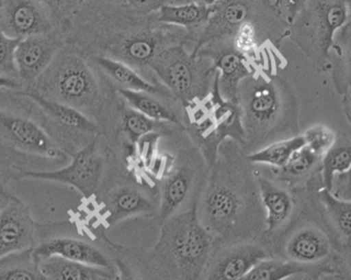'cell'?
<instances>
[{
  "instance_id": "1",
  "label": "cell",
  "mask_w": 351,
  "mask_h": 280,
  "mask_svg": "<svg viewBox=\"0 0 351 280\" xmlns=\"http://www.w3.org/2000/svg\"><path fill=\"white\" fill-rule=\"evenodd\" d=\"M93 5L97 8L93 21L98 31L93 33V43L101 50L97 56L122 61L138 73H147L152 60L167 47L191 43L184 29L159 23L156 13H140L119 0Z\"/></svg>"
},
{
  "instance_id": "2",
  "label": "cell",
  "mask_w": 351,
  "mask_h": 280,
  "mask_svg": "<svg viewBox=\"0 0 351 280\" xmlns=\"http://www.w3.org/2000/svg\"><path fill=\"white\" fill-rule=\"evenodd\" d=\"M237 102L241 108L244 145L252 150L250 153L299 135V102L282 77L254 71L239 86Z\"/></svg>"
},
{
  "instance_id": "3",
  "label": "cell",
  "mask_w": 351,
  "mask_h": 280,
  "mask_svg": "<svg viewBox=\"0 0 351 280\" xmlns=\"http://www.w3.org/2000/svg\"><path fill=\"white\" fill-rule=\"evenodd\" d=\"M35 84L33 90L43 97L72 106L90 118L106 104L99 77L80 51L61 49Z\"/></svg>"
},
{
  "instance_id": "4",
  "label": "cell",
  "mask_w": 351,
  "mask_h": 280,
  "mask_svg": "<svg viewBox=\"0 0 351 280\" xmlns=\"http://www.w3.org/2000/svg\"><path fill=\"white\" fill-rule=\"evenodd\" d=\"M184 108L187 130L208 165L217 163L219 147L228 138L244 145L241 108L238 102L224 100L221 95L218 72L210 94Z\"/></svg>"
},
{
  "instance_id": "5",
  "label": "cell",
  "mask_w": 351,
  "mask_h": 280,
  "mask_svg": "<svg viewBox=\"0 0 351 280\" xmlns=\"http://www.w3.org/2000/svg\"><path fill=\"white\" fill-rule=\"evenodd\" d=\"M149 71L183 108L204 100L210 94L217 74L210 59L195 56L182 43L161 51L152 60Z\"/></svg>"
},
{
  "instance_id": "6",
  "label": "cell",
  "mask_w": 351,
  "mask_h": 280,
  "mask_svg": "<svg viewBox=\"0 0 351 280\" xmlns=\"http://www.w3.org/2000/svg\"><path fill=\"white\" fill-rule=\"evenodd\" d=\"M348 21L345 0H309L289 29V38L304 53L317 72L330 70L337 31Z\"/></svg>"
},
{
  "instance_id": "7",
  "label": "cell",
  "mask_w": 351,
  "mask_h": 280,
  "mask_svg": "<svg viewBox=\"0 0 351 280\" xmlns=\"http://www.w3.org/2000/svg\"><path fill=\"white\" fill-rule=\"evenodd\" d=\"M212 237L199 218L197 207L165 224L158 248L167 253L182 280H198L210 258Z\"/></svg>"
},
{
  "instance_id": "8",
  "label": "cell",
  "mask_w": 351,
  "mask_h": 280,
  "mask_svg": "<svg viewBox=\"0 0 351 280\" xmlns=\"http://www.w3.org/2000/svg\"><path fill=\"white\" fill-rule=\"evenodd\" d=\"M282 19L270 0H218L213 13L191 50L194 55L207 43L230 40L239 27L248 21Z\"/></svg>"
},
{
  "instance_id": "9",
  "label": "cell",
  "mask_w": 351,
  "mask_h": 280,
  "mask_svg": "<svg viewBox=\"0 0 351 280\" xmlns=\"http://www.w3.org/2000/svg\"><path fill=\"white\" fill-rule=\"evenodd\" d=\"M104 159L98 150L97 139L78 150L66 167L56 171H32L21 170L11 178L54 181L76 189L84 198L97 194L104 172Z\"/></svg>"
},
{
  "instance_id": "10",
  "label": "cell",
  "mask_w": 351,
  "mask_h": 280,
  "mask_svg": "<svg viewBox=\"0 0 351 280\" xmlns=\"http://www.w3.org/2000/svg\"><path fill=\"white\" fill-rule=\"evenodd\" d=\"M194 55L212 61L218 72L221 95L226 100L237 102L239 86L256 71L250 59L237 50L230 40L207 43Z\"/></svg>"
},
{
  "instance_id": "11",
  "label": "cell",
  "mask_w": 351,
  "mask_h": 280,
  "mask_svg": "<svg viewBox=\"0 0 351 280\" xmlns=\"http://www.w3.org/2000/svg\"><path fill=\"white\" fill-rule=\"evenodd\" d=\"M38 226L21 199L8 200L0 210V258L36 248Z\"/></svg>"
},
{
  "instance_id": "12",
  "label": "cell",
  "mask_w": 351,
  "mask_h": 280,
  "mask_svg": "<svg viewBox=\"0 0 351 280\" xmlns=\"http://www.w3.org/2000/svg\"><path fill=\"white\" fill-rule=\"evenodd\" d=\"M54 31V23L38 0H0V32L23 39Z\"/></svg>"
},
{
  "instance_id": "13",
  "label": "cell",
  "mask_w": 351,
  "mask_h": 280,
  "mask_svg": "<svg viewBox=\"0 0 351 280\" xmlns=\"http://www.w3.org/2000/svg\"><path fill=\"white\" fill-rule=\"evenodd\" d=\"M63 47L56 32L32 35L21 39L15 52L19 82L33 84L43 74Z\"/></svg>"
},
{
  "instance_id": "14",
  "label": "cell",
  "mask_w": 351,
  "mask_h": 280,
  "mask_svg": "<svg viewBox=\"0 0 351 280\" xmlns=\"http://www.w3.org/2000/svg\"><path fill=\"white\" fill-rule=\"evenodd\" d=\"M328 233L315 224H305L291 233L284 244L285 259L305 266H322L337 261V248ZM331 264V262H328Z\"/></svg>"
},
{
  "instance_id": "15",
  "label": "cell",
  "mask_w": 351,
  "mask_h": 280,
  "mask_svg": "<svg viewBox=\"0 0 351 280\" xmlns=\"http://www.w3.org/2000/svg\"><path fill=\"white\" fill-rule=\"evenodd\" d=\"M0 138L15 149L49 159H59L62 152L34 121L0 111Z\"/></svg>"
},
{
  "instance_id": "16",
  "label": "cell",
  "mask_w": 351,
  "mask_h": 280,
  "mask_svg": "<svg viewBox=\"0 0 351 280\" xmlns=\"http://www.w3.org/2000/svg\"><path fill=\"white\" fill-rule=\"evenodd\" d=\"M19 95L34 102L43 113L50 118L51 121L63 132L75 135L77 138L84 137L88 143H93L100 135V129L92 118L72 106L47 100L33 89L19 92Z\"/></svg>"
},
{
  "instance_id": "17",
  "label": "cell",
  "mask_w": 351,
  "mask_h": 280,
  "mask_svg": "<svg viewBox=\"0 0 351 280\" xmlns=\"http://www.w3.org/2000/svg\"><path fill=\"white\" fill-rule=\"evenodd\" d=\"M267 257L271 255L260 244L228 246L216 256L203 280H241L254 264Z\"/></svg>"
},
{
  "instance_id": "18",
  "label": "cell",
  "mask_w": 351,
  "mask_h": 280,
  "mask_svg": "<svg viewBox=\"0 0 351 280\" xmlns=\"http://www.w3.org/2000/svg\"><path fill=\"white\" fill-rule=\"evenodd\" d=\"M241 212V200L236 191L224 183H213L203 200V226L219 233L232 230Z\"/></svg>"
},
{
  "instance_id": "19",
  "label": "cell",
  "mask_w": 351,
  "mask_h": 280,
  "mask_svg": "<svg viewBox=\"0 0 351 280\" xmlns=\"http://www.w3.org/2000/svg\"><path fill=\"white\" fill-rule=\"evenodd\" d=\"M35 260L49 256H59L71 261L94 267L113 269L108 256L86 240L73 237H54L39 242L33 250Z\"/></svg>"
},
{
  "instance_id": "20",
  "label": "cell",
  "mask_w": 351,
  "mask_h": 280,
  "mask_svg": "<svg viewBox=\"0 0 351 280\" xmlns=\"http://www.w3.org/2000/svg\"><path fill=\"white\" fill-rule=\"evenodd\" d=\"M118 94L128 106L147 117L159 122H169L183 127L178 110L171 102H178L169 91L161 93L137 92V91L117 89Z\"/></svg>"
},
{
  "instance_id": "21",
  "label": "cell",
  "mask_w": 351,
  "mask_h": 280,
  "mask_svg": "<svg viewBox=\"0 0 351 280\" xmlns=\"http://www.w3.org/2000/svg\"><path fill=\"white\" fill-rule=\"evenodd\" d=\"M260 199L265 210L266 231L277 232L291 220L295 211L293 195L274 180L259 176L257 178Z\"/></svg>"
},
{
  "instance_id": "22",
  "label": "cell",
  "mask_w": 351,
  "mask_h": 280,
  "mask_svg": "<svg viewBox=\"0 0 351 280\" xmlns=\"http://www.w3.org/2000/svg\"><path fill=\"white\" fill-rule=\"evenodd\" d=\"M196 171L189 165H183L167 174L161 188L160 202L158 216L162 224L180 210L187 197L191 194Z\"/></svg>"
},
{
  "instance_id": "23",
  "label": "cell",
  "mask_w": 351,
  "mask_h": 280,
  "mask_svg": "<svg viewBox=\"0 0 351 280\" xmlns=\"http://www.w3.org/2000/svg\"><path fill=\"white\" fill-rule=\"evenodd\" d=\"M155 205L139 189L122 185L108 195L104 212L108 226H114L128 217L153 214Z\"/></svg>"
},
{
  "instance_id": "24",
  "label": "cell",
  "mask_w": 351,
  "mask_h": 280,
  "mask_svg": "<svg viewBox=\"0 0 351 280\" xmlns=\"http://www.w3.org/2000/svg\"><path fill=\"white\" fill-rule=\"evenodd\" d=\"M36 261L47 280H115L117 276L114 269L79 264L59 256H49Z\"/></svg>"
},
{
  "instance_id": "25",
  "label": "cell",
  "mask_w": 351,
  "mask_h": 280,
  "mask_svg": "<svg viewBox=\"0 0 351 280\" xmlns=\"http://www.w3.org/2000/svg\"><path fill=\"white\" fill-rule=\"evenodd\" d=\"M213 7L196 3L184 5H163L156 12V19L165 25L182 27L189 33L191 43H196L202 30L212 16Z\"/></svg>"
},
{
  "instance_id": "26",
  "label": "cell",
  "mask_w": 351,
  "mask_h": 280,
  "mask_svg": "<svg viewBox=\"0 0 351 280\" xmlns=\"http://www.w3.org/2000/svg\"><path fill=\"white\" fill-rule=\"evenodd\" d=\"M330 57L331 82L343 97L351 93V19L337 31Z\"/></svg>"
},
{
  "instance_id": "27",
  "label": "cell",
  "mask_w": 351,
  "mask_h": 280,
  "mask_svg": "<svg viewBox=\"0 0 351 280\" xmlns=\"http://www.w3.org/2000/svg\"><path fill=\"white\" fill-rule=\"evenodd\" d=\"M88 61L94 65L98 70L110 78L114 84H117V89L137 91V92L161 93L167 92V88L162 84H154L145 77L140 76L137 71L128 66L122 61L108 57L90 55Z\"/></svg>"
},
{
  "instance_id": "28",
  "label": "cell",
  "mask_w": 351,
  "mask_h": 280,
  "mask_svg": "<svg viewBox=\"0 0 351 280\" xmlns=\"http://www.w3.org/2000/svg\"><path fill=\"white\" fill-rule=\"evenodd\" d=\"M317 198L326 215L329 226L338 237L337 246L351 242V201L337 198L323 187L317 189Z\"/></svg>"
},
{
  "instance_id": "29",
  "label": "cell",
  "mask_w": 351,
  "mask_h": 280,
  "mask_svg": "<svg viewBox=\"0 0 351 280\" xmlns=\"http://www.w3.org/2000/svg\"><path fill=\"white\" fill-rule=\"evenodd\" d=\"M332 264V262H331ZM322 266H305L287 259L271 257L259 260L241 280H287L301 274L321 269Z\"/></svg>"
},
{
  "instance_id": "30",
  "label": "cell",
  "mask_w": 351,
  "mask_h": 280,
  "mask_svg": "<svg viewBox=\"0 0 351 280\" xmlns=\"http://www.w3.org/2000/svg\"><path fill=\"white\" fill-rule=\"evenodd\" d=\"M304 145V138L299 134L287 139L278 140L258 151L252 152L248 154L247 159L252 163L268 165L271 169H280L289 163L295 151Z\"/></svg>"
},
{
  "instance_id": "31",
  "label": "cell",
  "mask_w": 351,
  "mask_h": 280,
  "mask_svg": "<svg viewBox=\"0 0 351 280\" xmlns=\"http://www.w3.org/2000/svg\"><path fill=\"white\" fill-rule=\"evenodd\" d=\"M322 159L313 154L306 145L295 151L289 163L284 167L275 170L276 176L282 183L297 185L313 176V173L321 169Z\"/></svg>"
},
{
  "instance_id": "32",
  "label": "cell",
  "mask_w": 351,
  "mask_h": 280,
  "mask_svg": "<svg viewBox=\"0 0 351 280\" xmlns=\"http://www.w3.org/2000/svg\"><path fill=\"white\" fill-rule=\"evenodd\" d=\"M33 250L0 258V280H47L39 270Z\"/></svg>"
},
{
  "instance_id": "33",
  "label": "cell",
  "mask_w": 351,
  "mask_h": 280,
  "mask_svg": "<svg viewBox=\"0 0 351 280\" xmlns=\"http://www.w3.org/2000/svg\"><path fill=\"white\" fill-rule=\"evenodd\" d=\"M351 165V138L340 136L336 143L325 154L321 165L323 188L330 190L333 177L345 172Z\"/></svg>"
},
{
  "instance_id": "34",
  "label": "cell",
  "mask_w": 351,
  "mask_h": 280,
  "mask_svg": "<svg viewBox=\"0 0 351 280\" xmlns=\"http://www.w3.org/2000/svg\"><path fill=\"white\" fill-rule=\"evenodd\" d=\"M121 128L132 145H135L142 136L159 132L162 122L155 121L125 104L121 108Z\"/></svg>"
},
{
  "instance_id": "35",
  "label": "cell",
  "mask_w": 351,
  "mask_h": 280,
  "mask_svg": "<svg viewBox=\"0 0 351 280\" xmlns=\"http://www.w3.org/2000/svg\"><path fill=\"white\" fill-rule=\"evenodd\" d=\"M304 138L305 145L315 154L317 156L323 159L325 154L332 148L338 139V135L326 124H315L307 129L304 134H302Z\"/></svg>"
},
{
  "instance_id": "36",
  "label": "cell",
  "mask_w": 351,
  "mask_h": 280,
  "mask_svg": "<svg viewBox=\"0 0 351 280\" xmlns=\"http://www.w3.org/2000/svg\"><path fill=\"white\" fill-rule=\"evenodd\" d=\"M45 8L49 16L56 25H70L74 16L78 13L80 0H38Z\"/></svg>"
},
{
  "instance_id": "37",
  "label": "cell",
  "mask_w": 351,
  "mask_h": 280,
  "mask_svg": "<svg viewBox=\"0 0 351 280\" xmlns=\"http://www.w3.org/2000/svg\"><path fill=\"white\" fill-rule=\"evenodd\" d=\"M21 39L12 38L0 32V78L19 80L15 52Z\"/></svg>"
},
{
  "instance_id": "38",
  "label": "cell",
  "mask_w": 351,
  "mask_h": 280,
  "mask_svg": "<svg viewBox=\"0 0 351 280\" xmlns=\"http://www.w3.org/2000/svg\"><path fill=\"white\" fill-rule=\"evenodd\" d=\"M308 3L309 0H275L273 3L282 19L291 25Z\"/></svg>"
},
{
  "instance_id": "39",
  "label": "cell",
  "mask_w": 351,
  "mask_h": 280,
  "mask_svg": "<svg viewBox=\"0 0 351 280\" xmlns=\"http://www.w3.org/2000/svg\"><path fill=\"white\" fill-rule=\"evenodd\" d=\"M328 191L337 198L351 201V165L345 172L333 177Z\"/></svg>"
},
{
  "instance_id": "40",
  "label": "cell",
  "mask_w": 351,
  "mask_h": 280,
  "mask_svg": "<svg viewBox=\"0 0 351 280\" xmlns=\"http://www.w3.org/2000/svg\"><path fill=\"white\" fill-rule=\"evenodd\" d=\"M134 10L143 14L156 13L165 3L163 0H126Z\"/></svg>"
},
{
  "instance_id": "41",
  "label": "cell",
  "mask_w": 351,
  "mask_h": 280,
  "mask_svg": "<svg viewBox=\"0 0 351 280\" xmlns=\"http://www.w3.org/2000/svg\"><path fill=\"white\" fill-rule=\"evenodd\" d=\"M337 253L341 270L351 278V242L338 244Z\"/></svg>"
},
{
  "instance_id": "42",
  "label": "cell",
  "mask_w": 351,
  "mask_h": 280,
  "mask_svg": "<svg viewBox=\"0 0 351 280\" xmlns=\"http://www.w3.org/2000/svg\"><path fill=\"white\" fill-rule=\"evenodd\" d=\"M338 264H327L325 267L321 268V269L315 270V271L309 272V273L301 274V275L295 276V277L289 278L287 280H319L320 279V275L325 271H330V270L339 269Z\"/></svg>"
},
{
  "instance_id": "43",
  "label": "cell",
  "mask_w": 351,
  "mask_h": 280,
  "mask_svg": "<svg viewBox=\"0 0 351 280\" xmlns=\"http://www.w3.org/2000/svg\"><path fill=\"white\" fill-rule=\"evenodd\" d=\"M116 267L119 271V275L116 276L115 280H138L132 272L131 268L122 260L118 259L116 261Z\"/></svg>"
},
{
  "instance_id": "44",
  "label": "cell",
  "mask_w": 351,
  "mask_h": 280,
  "mask_svg": "<svg viewBox=\"0 0 351 280\" xmlns=\"http://www.w3.org/2000/svg\"><path fill=\"white\" fill-rule=\"evenodd\" d=\"M319 280H351V278L339 268V269L323 272Z\"/></svg>"
},
{
  "instance_id": "45",
  "label": "cell",
  "mask_w": 351,
  "mask_h": 280,
  "mask_svg": "<svg viewBox=\"0 0 351 280\" xmlns=\"http://www.w3.org/2000/svg\"><path fill=\"white\" fill-rule=\"evenodd\" d=\"M11 89V90H21V82L19 80L11 78H0V89Z\"/></svg>"
},
{
  "instance_id": "46",
  "label": "cell",
  "mask_w": 351,
  "mask_h": 280,
  "mask_svg": "<svg viewBox=\"0 0 351 280\" xmlns=\"http://www.w3.org/2000/svg\"><path fill=\"white\" fill-rule=\"evenodd\" d=\"M343 112H344L345 117L347 121L351 126V93L347 95L343 96L342 100Z\"/></svg>"
},
{
  "instance_id": "47",
  "label": "cell",
  "mask_w": 351,
  "mask_h": 280,
  "mask_svg": "<svg viewBox=\"0 0 351 280\" xmlns=\"http://www.w3.org/2000/svg\"><path fill=\"white\" fill-rule=\"evenodd\" d=\"M0 198L7 199V200L17 198V197L14 196V195L10 192L9 189H8L7 183H5V179L1 176H0Z\"/></svg>"
},
{
  "instance_id": "48",
  "label": "cell",
  "mask_w": 351,
  "mask_h": 280,
  "mask_svg": "<svg viewBox=\"0 0 351 280\" xmlns=\"http://www.w3.org/2000/svg\"><path fill=\"white\" fill-rule=\"evenodd\" d=\"M193 3H198V5H205V7H213L218 3V0H193Z\"/></svg>"
},
{
  "instance_id": "49",
  "label": "cell",
  "mask_w": 351,
  "mask_h": 280,
  "mask_svg": "<svg viewBox=\"0 0 351 280\" xmlns=\"http://www.w3.org/2000/svg\"><path fill=\"white\" fill-rule=\"evenodd\" d=\"M165 5H184V3H193V0H163Z\"/></svg>"
},
{
  "instance_id": "50",
  "label": "cell",
  "mask_w": 351,
  "mask_h": 280,
  "mask_svg": "<svg viewBox=\"0 0 351 280\" xmlns=\"http://www.w3.org/2000/svg\"><path fill=\"white\" fill-rule=\"evenodd\" d=\"M347 5V11H348V19H351V0H345Z\"/></svg>"
},
{
  "instance_id": "51",
  "label": "cell",
  "mask_w": 351,
  "mask_h": 280,
  "mask_svg": "<svg viewBox=\"0 0 351 280\" xmlns=\"http://www.w3.org/2000/svg\"><path fill=\"white\" fill-rule=\"evenodd\" d=\"M7 199L0 198V210L3 209V207L5 206V202H7Z\"/></svg>"
},
{
  "instance_id": "52",
  "label": "cell",
  "mask_w": 351,
  "mask_h": 280,
  "mask_svg": "<svg viewBox=\"0 0 351 280\" xmlns=\"http://www.w3.org/2000/svg\"><path fill=\"white\" fill-rule=\"evenodd\" d=\"M119 1H122V3H126V0H119Z\"/></svg>"
}]
</instances>
